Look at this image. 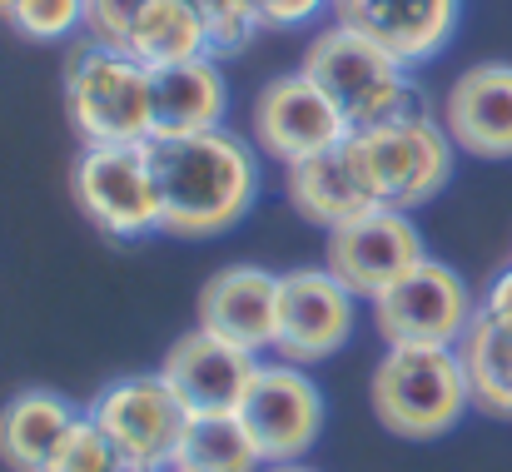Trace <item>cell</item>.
<instances>
[{
	"label": "cell",
	"instance_id": "obj_1",
	"mask_svg": "<svg viewBox=\"0 0 512 472\" xmlns=\"http://www.w3.org/2000/svg\"><path fill=\"white\" fill-rule=\"evenodd\" d=\"M150 164L160 184V234L214 239L249 219L259 194V159L244 135L204 130L184 140H150Z\"/></svg>",
	"mask_w": 512,
	"mask_h": 472
},
{
	"label": "cell",
	"instance_id": "obj_2",
	"mask_svg": "<svg viewBox=\"0 0 512 472\" xmlns=\"http://www.w3.org/2000/svg\"><path fill=\"white\" fill-rule=\"evenodd\" d=\"M348 120V130H373V125H393L423 110L418 85L408 80V65L383 50L378 40L348 30V25H329L309 40L304 65H299Z\"/></svg>",
	"mask_w": 512,
	"mask_h": 472
},
{
	"label": "cell",
	"instance_id": "obj_3",
	"mask_svg": "<svg viewBox=\"0 0 512 472\" xmlns=\"http://www.w3.org/2000/svg\"><path fill=\"white\" fill-rule=\"evenodd\" d=\"M373 418L413 443L443 438L473 408L458 348H388L368 378Z\"/></svg>",
	"mask_w": 512,
	"mask_h": 472
},
{
	"label": "cell",
	"instance_id": "obj_4",
	"mask_svg": "<svg viewBox=\"0 0 512 472\" xmlns=\"http://www.w3.org/2000/svg\"><path fill=\"white\" fill-rule=\"evenodd\" d=\"M65 115L85 145H150V65L85 40L65 65Z\"/></svg>",
	"mask_w": 512,
	"mask_h": 472
},
{
	"label": "cell",
	"instance_id": "obj_5",
	"mask_svg": "<svg viewBox=\"0 0 512 472\" xmlns=\"http://www.w3.org/2000/svg\"><path fill=\"white\" fill-rule=\"evenodd\" d=\"M70 194L105 239L160 234V184L150 145H85L70 169Z\"/></svg>",
	"mask_w": 512,
	"mask_h": 472
},
{
	"label": "cell",
	"instance_id": "obj_6",
	"mask_svg": "<svg viewBox=\"0 0 512 472\" xmlns=\"http://www.w3.org/2000/svg\"><path fill=\"white\" fill-rule=\"evenodd\" d=\"M353 140H358V150L373 169L378 199L393 204V209H423L453 179L458 145H453L448 125L428 110H418L408 120H393V125L353 130Z\"/></svg>",
	"mask_w": 512,
	"mask_h": 472
},
{
	"label": "cell",
	"instance_id": "obj_7",
	"mask_svg": "<svg viewBox=\"0 0 512 472\" xmlns=\"http://www.w3.org/2000/svg\"><path fill=\"white\" fill-rule=\"evenodd\" d=\"M473 314V289L438 259H423L373 299V323L388 348H458Z\"/></svg>",
	"mask_w": 512,
	"mask_h": 472
},
{
	"label": "cell",
	"instance_id": "obj_8",
	"mask_svg": "<svg viewBox=\"0 0 512 472\" xmlns=\"http://www.w3.org/2000/svg\"><path fill=\"white\" fill-rule=\"evenodd\" d=\"M90 418L105 428V438L115 443L120 463L155 468V472H170L174 448H179V438L189 428V408L165 383V373L115 378L110 388L95 393Z\"/></svg>",
	"mask_w": 512,
	"mask_h": 472
},
{
	"label": "cell",
	"instance_id": "obj_9",
	"mask_svg": "<svg viewBox=\"0 0 512 472\" xmlns=\"http://www.w3.org/2000/svg\"><path fill=\"white\" fill-rule=\"evenodd\" d=\"M249 130H254L259 155L279 159L284 169L324 155L353 135L348 120L339 115V105L304 70L264 80V90L254 95V110H249Z\"/></svg>",
	"mask_w": 512,
	"mask_h": 472
},
{
	"label": "cell",
	"instance_id": "obj_10",
	"mask_svg": "<svg viewBox=\"0 0 512 472\" xmlns=\"http://www.w3.org/2000/svg\"><path fill=\"white\" fill-rule=\"evenodd\" d=\"M239 418L264 463H299L324 433V393L304 363H259Z\"/></svg>",
	"mask_w": 512,
	"mask_h": 472
},
{
	"label": "cell",
	"instance_id": "obj_11",
	"mask_svg": "<svg viewBox=\"0 0 512 472\" xmlns=\"http://www.w3.org/2000/svg\"><path fill=\"white\" fill-rule=\"evenodd\" d=\"M358 323V294L339 274L324 269H294L279 274V333L274 353L284 363H324L353 338Z\"/></svg>",
	"mask_w": 512,
	"mask_h": 472
},
{
	"label": "cell",
	"instance_id": "obj_12",
	"mask_svg": "<svg viewBox=\"0 0 512 472\" xmlns=\"http://www.w3.org/2000/svg\"><path fill=\"white\" fill-rule=\"evenodd\" d=\"M423 259H428L423 234L413 229L408 209H393V204H378V209L348 219L339 229H329V239H324V264L368 304L388 284H398L408 269H418Z\"/></svg>",
	"mask_w": 512,
	"mask_h": 472
},
{
	"label": "cell",
	"instance_id": "obj_13",
	"mask_svg": "<svg viewBox=\"0 0 512 472\" xmlns=\"http://www.w3.org/2000/svg\"><path fill=\"white\" fill-rule=\"evenodd\" d=\"M165 383L184 398L189 418L199 413H239L254 373H259V353L209 333V328H189L179 333L160 363Z\"/></svg>",
	"mask_w": 512,
	"mask_h": 472
},
{
	"label": "cell",
	"instance_id": "obj_14",
	"mask_svg": "<svg viewBox=\"0 0 512 472\" xmlns=\"http://www.w3.org/2000/svg\"><path fill=\"white\" fill-rule=\"evenodd\" d=\"M284 194L324 234L383 204L378 199V184H373V169H368V159H363L353 135L343 145H334V150H324V155L304 159V164H289L284 169Z\"/></svg>",
	"mask_w": 512,
	"mask_h": 472
},
{
	"label": "cell",
	"instance_id": "obj_15",
	"mask_svg": "<svg viewBox=\"0 0 512 472\" xmlns=\"http://www.w3.org/2000/svg\"><path fill=\"white\" fill-rule=\"evenodd\" d=\"M334 20L393 50L408 70L428 65L458 30L463 0H334Z\"/></svg>",
	"mask_w": 512,
	"mask_h": 472
},
{
	"label": "cell",
	"instance_id": "obj_16",
	"mask_svg": "<svg viewBox=\"0 0 512 472\" xmlns=\"http://www.w3.org/2000/svg\"><path fill=\"white\" fill-rule=\"evenodd\" d=\"M453 135V145L473 159H512V65L483 60L468 65L443 100L438 115Z\"/></svg>",
	"mask_w": 512,
	"mask_h": 472
},
{
	"label": "cell",
	"instance_id": "obj_17",
	"mask_svg": "<svg viewBox=\"0 0 512 472\" xmlns=\"http://www.w3.org/2000/svg\"><path fill=\"white\" fill-rule=\"evenodd\" d=\"M199 328L249 348L274 353L279 333V274L259 264H229L199 289Z\"/></svg>",
	"mask_w": 512,
	"mask_h": 472
},
{
	"label": "cell",
	"instance_id": "obj_18",
	"mask_svg": "<svg viewBox=\"0 0 512 472\" xmlns=\"http://www.w3.org/2000/svg\"><path fill=\"white\" fill-rule=\"evenodd\" d=\"M229 115V80L214 55L150 70V140H184L219 130Z\"/></svg>",
	"mask_w": 512,
	"mask_h": 472
},
{
	"label": "cell",
	"instance_id": "obj_19",
	"mask_svg": "<svg viewBox=\"0 0 512 472\" xmlns=\"http://www.w3.org/2000/svg\"><path fill=\"white\" fill-rule=\"evenodd\" d=\"M80 413L50 393V388H25L0 408V463L10 472H40L50 463L55 443Z\"/></svg>",
	"mask_w": 512,
	"mask_h": 472
},
{
	"label": "cell",
	"instance_id": "obj_20",
	"mask_svg": "<svg viewBox=\"0 0 512 472\" xmlns=\"http://www.w3.org/2000/svg\"><path fill=\"white\" fill-rule=\"evenodd\" d=\"M125 50H130L140 65H150V70L214 55V50H209V30H204L194 0H150V5L140 10V20H135Z\"/></svg>",
	"mask_w": 512,
	"mask_h": 472
},
{
	"label": "cell",
	"instance_id": "obj_21",
	"mask_svg": "<svg viewBox=\"0 0 512 472\" xmlns=\"http://www.w3.org/2000/svg\"><path fill=\"white\" fill-rule=\"evenodd\" d=\"M458 363L473 393V408L493 413V418H512V333L498 328L493 318L473 314L468 333L458 338Z\"/></svg>",
	"mask_w": 512,
	"mask_h": 472
},
{
	"label": "cell",
	"instance_id": "obj_22",
	"mask_svg": "<svg viewBox=\"0 0 512 472\" xmlns=\"http://www.w3.org/2000/svg\"><path fill=\"white\" fill-rule=\"evenodd\" d=\"M170 472H264V458L239 413H199L174 448Z\"/></svg>",
	"mask_w": 512,
	"mask_h": 472
},
{
	"label": "cell",
	"instance_id": "obj_23",
	"mask_svg": "<svg viewBox=\"0 0 512 472\" xmlns=\"http://www.w3.org/2000/svg\"><path fill=\"white\" fill-rule=\"evenodd\" d=\"M115 468H120L115 443L105 438V428H100L90 413H80V418L65 428V438L55 443L50 463L40 472H115Z\"/></svg>",
	"mask_w": 512,
	"mask_h": 472
},
{
	"label": "cell",
	"instance_id": "obj_24",
	"mask_svg": "<svg viewBox=\"0 0 512 472\" xmlns=\"http://www.w3.org/2000/svg\"><path fill=\"white\" fill-rule=\"evenodd\" d=\"M194 10H199V20H204V30H209L214 60H229V55L249 50L254 35L264 30L254 0H194Z\"/></svg>",
	"mask_w": 512,
	"mask_h": 472
},
{
	"label": "cell",
	"instance_id": "obj_25",
	"mask_svg": "<svg viewBox=\"0 0 512 472\" xmlns=\"http://www.w3.org/2000/svg\"><path fill=\"white\" fill-rule=\"evenodd\" d=\"M10 30L25 40H70L75 30H85V0H10L5 10Z\"/></svg>",
	"mask_w": 512,
	"mask_h": 472
},
{
	"label": "cell",
	"instance_id": "obj_26",
	"mask_svg": "<svg viewBox=\"0 0 512 472\" xmlns=\"http://www.w3.org/2000/svg\"><path fill=\"white\" fill-rule=\"evenodd\" d=\"M145 5L150 0H85V40L125 50V40H130Z\"/></svg>",
	"mask_w": 512,
	"mask_h": 472
},
{
	"label": "cell",
	"instance_id": "obj_27",
	"mask_svg": "<svg viewBox=\"0 0 512 472\" xmlns=\"http://www.w3.org/2000/svg\"><path fill=\"white\" fill-rule=\"evenodd\" d=\"M254 5H259L264 30H299V25L319 20L334 0H254Z\"/></svg>",
	"mask_w": 512,
	"mask_h": 472
},
{
	"label": "cell",
	"instance_id": "obj_28",
	"mask_svg": "<svg viewBox=\"0 0 512 472\" xmlns=\"http://www.w3.org/2000/svg\"><path fill=\"white\" fill-rule=\"evenodd\" d=\"M478 309L493 318L498 328H508L512 333V264L493 274V284H488V294H483V304H478Z\"/></svg>",
	"mask_w": 512,
	"mask_h": 472
},
{
	"label": "cell",
	"instance_id": "obj_29",
	"mask_svg": "<svg viewBox=\"0 0 512 472\" xmlns=\"http://www.w3.org/2000/svg\"><path fill=\"white\" fill-rule=\"evenodd\" d=\"M264 472H309V468H299V463H264Z\"/></svg>",
	"mask_w": 512,
	"mask_h": 472
},
{
	"label": "cell",
	"instance_id": "obj_30",
	"mask_svg": "<svg viewBox=\"0 0 512 472\" xmlns=\"http://www.w3.org/2000/svg\"><path fill=\"white\" fill-rule=\"evenodd\" d=\"M115 472H155V468H135V463H120Z\"/></svg>",
	"mask_w": 512,
	"mask_h": 472
},
{
	"label": "cell",
	"instance_id": "obj_31",
	"mask_svg": "<svg viewBox=\"0 0 512 472\" xmlns=\"http://www.w3.org/2000/svg\"><path fill=\"white\" fill-rule=\"evenodd\" d=\"M5 10H10V0H0V15H5Z\"/></svg>",
	"mask_w": 512,
	"mask_h": 472
}]
</instances>
